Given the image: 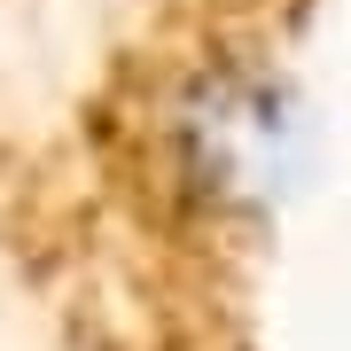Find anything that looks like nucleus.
<instances>
[{
  "mask_svg": "<svg viewBox=\"0 0 351 351\" xmlns=\"http://www.w3.org/2000/svg\"><path fill=\"white\" fill-rule=\"evenodd\" d=\"M211 8H281V0H211Z\"/></svg>",
  "mask_w": 351,
  "mask_h": 351,
  "instance_id": "nucleus-1",
  "label": "nucleus"
}]
</instances>
